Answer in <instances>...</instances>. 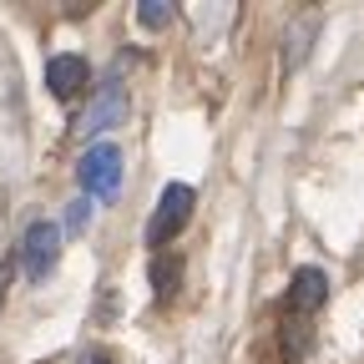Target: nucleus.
<instances>
[{
  "instance_id": "f257e3e1",
  "label": "nucleus",
  "mask_w": 364,
  "mask_h": 364,
  "mask_svg": "<svg viewBox=\"0 0 364 364\" xmlns=\"http://www.w3.org/2000/svg\"><path fill=\"white\" fill-rule=\"evenodd\" d=\"M193 203H198V193L188 188V182H167L162 198H157V208H152V218H147V243L152 248H167L182 228H188Z\"/></svg>"
},
{
  "instance_id": "f03ea898",
  "label": "nucleus",
  "mask_w": 364,
  "mask_h": 364,
  "mask_svg": "<svg viewBox=\"0 0 364 364\" xmlns=\"http://www.w3.org/2000/svg\"><path fill=\"white\" fill-rule=\"evenodd\" d=\"M76 177H81V198H112L117 182H122V152H117V142L86 147V157L76 162Z\"/></svg>"
},
{
  "instance_id": "7ed1b4c3",
  "label": "nucleus",
  "mask_w": 364,
  "mask_h": 364,
  "mask_svg": "<svg viewBox=\"0 0 364 364\" xmlns=\"http://www.w3.org/2000/svg\"><path fill=\"white\" fill-rule=\"evenodd\" d=\"M61 258V228L51 218H36L26 228V238H21V263H26V279L31 284H46V273L56 268Z\"/></svg>"
},
{
  "instance_id": "20e7f679",
  "label": "nucleus",
  "mask_w": 364,
  "mask_h": 364,
  "mask_svg": "<svg viewBox=\"0 0 364 364\" xmlns=\"http://www.w3.org/2000/svg\"><path fill=\"white\" fill-rule=\"evenodd\" d=\"M324 299H329V273L324 268H314V263H304L294 279H289V314H318L324 309Z\"/></svg>"
},
{
  "instance_id": "39448f33",
  "label": "nucleus",
  "mask_w": 364,
  "mask_h": 364,
  "mask_svg": "<svg viewBox=\"0 0 364 364\" xmlns=\"http://www.w3.org/2000/svg\"><path fill=\"white\" fill-rule=\"evenodd\" d=\"M46 86H51V97L56 102H71V97H81V91L91 86V66L81 61V56H51L46 61Z\"/></svg>"
},
{
  "instance_id": "423d86ee",
  "label": "nucleus",
  "mask_w": 364,
  "mask_h": 364,
  "mask_svg": "<svg viewBox=\"0 0 364 364\" xmlns=\"http://www.w3.org/2000/svg\"><path fill=\"white\" fill-rule=\"evenodd\" d=\"M127 117V91L117 86V81H107L102 91H97V102L86 107V117H81V132H107V127H117Z\"/></svg>"
},
{
  "instance_id": "0eeeda50",
  "label": "nucleus",
  "mask_w": 364,
  "mask_h": 364,
  "mask_svg": "<svg viewBox=\"0 0 364 364\" xmlns=\"http://www.w3.org/2000/svg\"><path fill=\"white\" fill-rule=\"evenodd\" d=\"M152 289H157V299H172L182 289V258L177 253H157L152 258Z\"/></svg>"
},
{
  "instance_id": "6e6552de",
  "label": "nucleus",
  "mask_w": 364,
  "mask_h": 364,
  "mask_svg": "<svg viewBox=\"0 0 364 364\" xmlns=\"http://www.w3.org/2000/svg\"><path fill=\"white\" fill-rule=\"evenodd\" d=\"M136 21H142L147 31H157V26L172 21V6H167V0H142V6H136Z\"/></svg>"
},
{
  "instance_id": "1a4fd4ad",
  "label": "nucleus",
  "mask_w": 364,
  "mask_h": 364,
  "mask_svg": "<svg viewBox=\"0 0 364 364\" xmlns=\"http://www.w3.org/2000/svg\"><path fill=\"white\" fill-rule=\"evenodd\" d=\"M86 223H91V198H76V203L66 208V233H81Z\"/></svg>"
},
{
  "instance_id": "9d476101",
  "label": "nucleus",
  "mask_w": 364,
  "mask_h": 364,
  "mask_svg": "<svg viewBox=\"0 0 364 364\" xmlns=\"http://www.w3.org/2000/svg\"><path fill=\"white\" fill-rule=\"evenodd\" d=\"M76 364H112V359H107V354H81Z\"/></svg>"
},
{
  "instance_id": "9b49d317",
  "label": "nucleus",
  "mask_w": 364,
  "mask_h": 364,
  "mask_svg": "<svg viewBox=\"0 0 364 364\" xmlns=\"http://www.w3.org/2000/svg\"><path fill=\"white\" fill-rule=\"evenodd\" d=\"M0 309H6V273H0Z\"/></svg>"
}]
</instances>
